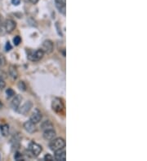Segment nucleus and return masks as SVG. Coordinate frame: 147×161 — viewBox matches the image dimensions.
I'll use <instances>...</instances> for the list:
<instances>
[{"label": "nucleus", "mask_w": 147, "mask_h": 161, "mask_svg": "<svg viewBox=\"0 0 147 161\" xmlns=\"http://www.w3.org/2000/svg\"><path fill=\"white\" fill-rule=\"evenodd\" d=\"M66 147V141L62 138H54L51 140V142L49 143V147L52 151H57L59 150L63 149Z\"/></svg>", "instance_id": "obj_1"}, {"label": "nucleus", "mask_w": 147, "mask_h": 161, "mask_svg": "<svg viewBox=\"0 0 147 161\" xmlns=\"http://www.w3.org/2000/svg\"><path fill=\"white\" fill-rule=\"evenodd\" d=\"M52 110L56 112L57 113H59V114H61L62 112H64L65 110V106H64V104L62 103L61 99L58 98H54L52 102Z\"/></svg>", "instance_id": "obj_2"}, {"label": "nucleus", "mask_w": 147, "mask_h": 161, "mask_svg": "<svg viewBox=\"0 0 147 161\" xmlns=\"http://www.w3.org/2000/svg\"><path fill=\"white\" fill-rule=\"evenodd\" d=\"M44 55V52L41 49H38L35 51H30L28 55V58L29 60L31 61H38L40 60L43 57Z\"/></svg>", "instance_id": "obj_3"}, {"label": "nucleus", "mask_w": 147, "mask_h": 161, "mask_svg": "<svg viewBox=\"0 0 147 161\" xmlns=\"http://www.w3.org/2000/svg\"><path fill=\"white\" fill-rule=\"evenodd\" d=\"M29 152L33 155V156L36 157V156H38L39 154L42 152L43 148H42V147H41L39 144L35 143V142H31L29 146Z\"/></svg>", "instance_id": "obj_4"}, {"label": "nucleus", "mask_w": 147, "mask_h": 161, "mask_svg": "<svg viewBox=\"0 0 147 161\" xmlns=\"http://www.w3.org/2000/svg\"><path fill=\"white\" fill-rule=\"evenodd\" d=\"M53 42L51 40H45L43 42V46H42V51L46 54H50L53 51Z\"/></svg>", "instance_id": "obj_5"}, {"label": "nucleus", "mask_w": 147, "mask_h": 161, "mask_svg": "<svg viewBox=\"0 0 147 161\" xmlns=\"http://www.w3.org/2000/svg\"><path fill=\"white\" fill-rule=\"evenodd\" d=\"M56 6L59 10L60 13L63 15H66V0H55Z\"/></svg>", "instance_id": "obj_6"}, {"label": "nucleus", "mask_w": 147, "mask_h": 161, "mask_svg": "<svg viewBox=\"0 0 147 161\" xmlns=\"http://www.w3.org/2000/svg\"><path fill=\"white\" fill-rule=\"evenodd\" d=\"M41 119H42V113H41L39 110L36 108V109L33 112L32 115L30 116L29 121H32V122L35 123V124H37V123H38V122L41 121Z\"/></svg>", "instance_id": "obj_7"}, {"label": "nucleus", "mask_w": 147, "mask_h": 161, "mask_svg": "<svg viewBox=\"0 0 147 161\" xmlns=\"http://www.w3.org/2000/svg\"><path fill=\"white\" fill-rule=\"evenodd\" d=\"M24 129L27 131L29 133H34L35 132H36V126H35V123H33L32 121H28L25 122V124H24Z\"/></svg>", "instance_id": "obj_8"}, {"label": "nucleus", "mask_w": 147, "mask_h": 161, "mask_svg": "<svg viewBox=\"0 0 147 161\" xmlns=\"http://www.w3.org/2000/svg\"><path fill=\"white\" fill-rule=\"evenodd\" d=\"M5 29H6V31L8 33H12L15 29H16V27H17V23L15 22L14 20H11V19H9V20H7L5 21Z\"/></svg>", "instance_id": "obj_9"}, {"label": "nucleus", "mask_w": 147, "mask_h": 161, "mask_svg": "<svg viewBox=\"0 0 147 161\" xmlns=\"http://www.w3.org/2000/svg\"><path fill=\"white\" fill-rule=\"evenodd\" d=\"M56 137V132L53 129H50V130H44L43 132V138L47 141H51L52 139H54Z\"/></svg>", "instance_id": "obj_10"}, {"label": "nucleus", "mask_w": 147, "mask_h": 161, "mask_svg": "<svg viewBox=\"0 0 147 161\" xmlns=\"http://www.w3.org/2000/svg\"><path fill=\"white\" fill-rule=\"evenodd\" d=\"M32 107V103L31 102H26V104H24L23 106L20 107V109L18 110V112L20 113V114H22V115H26L28 112H29V110Z\"/></svg>", "instance_id": "obj_11"}, {"label": "nucleus", "mask_w": 147, "mask_h": 161, "mask_svg": "<svg viewBox=\"0 0 147 161\" xmlns=\"http://www.w3.org/2000/svg\"><path fill=\"white\" fill-rule=\"evenodd\" d=\"M55 152V159L57 160L65 161L66 160V150H65V148L59 150V151H57Z\"/></svg>", "instance_id": "obj_12"}, {"label": "nucleus", "mask_w": 147, "mask_h": 161, "mask_svg": "<svg viewBox=\"0 0 147 161\" xmlns=\"http://www.w3.org/2000/svg\"><path fill=\"white\" fill-rule=\"evenodd\" d=\"M21 100H22V97L21 95H17L15 96V98H13V100L12 102V107L14 110H17L20 107V104H21Z\"/></svg>", "instance_id": "obj_13"}, {"label": "nucleus", "mask_w": 147, "mask_h": 161, "mask_svg": "<svg viewBox=\"0 0 147 161\" xmlns=\"http://www.w3.org/2000/svg\"><path fill=\"white\" fill-rule=\"evenodd\" d=\"M0 132L3 137H7L9 134V125L7 124H3L0 125Z\"/></svg>", "instance_id": "obj_14"}, {"label": "nucleus", "mask_w": 147, "mask_h": 161, "mask_svg": "<svg viewBox=\"0 0 147 161\" xmlns=\"http://www.w3.org/2000/svg\"><path fill=\"white\" fill-rule=\"evenodd\" d=\"M9 73H10L11 77H12L13 79H17V76H18L17 71V69H16V68H15L14 66L10 67V69H9Z\"/></svg>", "instance_id": "obj_15"}, {"label": "nucleus", "mask_w": 147, "mask_h": 161, "mask_svg": "<svg viewBox=\"0 0 147 161\" xmlns=\"http://www.w3.org/2000/svg\"><path fill=\"white\" fill-rule=\"evenodd\" d=\"M52 128H53V126H52V124L48 121L43 122V124H42V125H41V129L43 130H50V129H52Z\"/></svg>", "instance_id": "obj_16"}, {"label": "nucleus", "mask_w": 147, "mask_h": 161, "mask_svg": "<svg viewBox=\"0 0 147 161\" xmlns=\"http://www.w3.org/2000/svg\"><path fill=\"white\" fill-rule=\"evenodd\" d=\"M6 93L8 98H11V97H12V96H14L15 95V91L12 89H11V88H9V89H7Z\"/></svg>", "instance_id": "obj_17"}, {"label": "nucleus", "mask_w": 147, "mask_h": 161, "mask_svg": "<svg viewBox=\"0 0 147 161\" xmlns=\"http://www.w3.org/2000/svg\"><path fill=\"white\" fill-rule=\"evenodd\" d=\"M20 42H21V38H20V36H16L13 38V42H14L15 46H18L20 43Z\"/></svg>", "instance_id": "obj_18"}, {"label": "nucleus", "mask_w": 147, "mask_h": 161, "mask_svg": "<svg viewBox=\"0 0 147 161\" xmlns=\"http://www.w3.org/2000/svg\"><path fill=\"white\" fill-rule=\"evenodd\" d=\"M18 87H19V89L20 90H23V91H26V84L24 81H20L19 83H18Z\"/></svg>", "instance_id": "obj_19"}, {"label": "nucleus", "mask_w": 147, "mask_h": 161, "mask_svg": "<svg viewBox=\"0 0 147 161\" xmlns=\"http://www.w3.org/2000/svg\"><path fill=\"white\" fill-rule=\"evenodd\" d=\"M14 158L16 160H24V158H23V156H22V155L21 154H20V153H16V155H15L14 156Z\"/></svg>", "instance_id": "obj_20"}, {"label": "nucleus", "mask_w": 147, "mask_h": 161, "mask_svg": "<svg viewBox=\"0 0 147 161\" xmlns=\"http://www.w3.org/2000/svg\"><path fill=\"white\" fill-rule=\"evenodd\" d=\"M6 86V82L5 80H3V78L2 77H0V89H3Z\"/></svg>", "instance_id": "obj_21"}, {"label": "nucleus", "mask_w": 147, "mask_h": 161, "mask_svg": "<svg viewBox=\"0 0 147 161\" xmlns=\"http://www.w3.org/2000/svg\"><path fill=\"white\" fill-rule=\"evenodd\" d=\"M5 49H6L7 51H11L12 50V46H11V44L9 42H8L6 43V46H5Z\"/></svg>", "instance_id": "obj_22"}, {"label": "nucleus", "mask_w": 147, "mask_h": 161, "mask_svg": "<svg viewBox=\"0 0 147 161\" xmlns=\"http://www.w3.org/2000/svg\"><path fill=\"white\" fill-rule=\"evenodd\" d=\"M44 160H53V157H52V155H46L44 156Z\"/></svg>", "instance_id": "obj_23"}, {"label": "nucleus", "mask_w": 147, "mask_h": 161, "mask_svg": "<svg viewBox=\"0 0 147 161\" xmlns=\"http://www.w3.org/2000/svg\"><path fill=\"white\" fill-rule=\"evenodd\" d=\"M12 3L13 5H16V6H17L19 5L20 3V0H12Z\"/></svg>", "instance_id": "obj_24"}, {"label": "nucleus", "mask_w": 147, "mask_h": 161, "mask_svg": "<svg viewBox=\"0 0 147 161\" xmlns=\"http://www.w3.org/2000/svg\"><path fill=\"white\" fill-rule=\"evenodd\" d=\"M29 1H30L32 3H34V4H35V3H37L38 2V0H29Z\"/></svg>", "instance_id": "obj_25"}, {"label": "nucleus", "mask_w": 147, "mask_h": 161, "mask_svg": "<svg viewBox=\"0 0 147 161\" xmlns=\"http://www.w3.org/2000/svg\"><path fill=\"white\" fill-rule=\"evenodd\" d=\"M2 106H3V104H2V103H1V101H0V107H2Z\"/></svg>", "instance_id": "obj_26"}, {"label": "nucleus", "mask_w": 147, "mask_h": 161, "mask_svg": "<svg viewBox=\"0 0 147 161\" xmlns=\"http://www.w3.org/2000/svg\"><path fill=\"white\" fill-rule=\"evenodd\" d=\"M0 67H1V61H0Z\"/></svg>", "instance_id": "obj_27"}]
</instances>
